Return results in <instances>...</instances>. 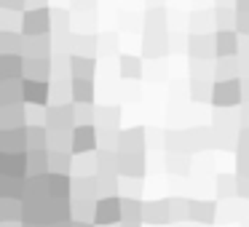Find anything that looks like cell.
<instances>
[{
  "mask_svg": "<svg viewBox=\"0 0 249 227\" xmlns=\"http://www.w3.org/2000/svg\"><path fill=\"white\" fill-rule=\"evenodd\" d=\"M72 227H86V225H72Z\"/></svg>",
  "mask_w": 249,
  "mask_h": 227,
  "instance_id": "19",
  "label": "cell"
},
{
  "mask_svg": "<svg viewBox=\"0 0 249 227\" xmlns=\"http://www.w3.org/2000/svg\"><path fill=\"white\" fill-rule=\"evenodd\" d=\"M72 94H75V102H91V97H94V86H91V81H78V78H75Z\"/></svg>",
  "mask_w": 249,
  "mask_h": 227,
  "instance_id": "11",
  "label": "cell"
},
{
  "mask_svg": "<svg viewBox=\"0 0 249 227\" xmlns=\"http://www.w3.org/2000/svg\"><path fill=\"white\" fill-rule=\"evenodd\" d=\"M24 65L22 54H3V67H0V78L3 81H14V78H22Z\"/></svg>",
  "mask_w": 249,
  "mask_h": 227,
  "instance_id": "6",
  "label": "cell"
},
{
  "mask_svg": "<svg viewBox=\"0 0 249 227\" xmlns=\"http://www.w3.org/2000/svg\"><path fill=\"white\" fill-rule=\"evenodd\" d=\"M0 6L6 8V11H17V8L24 6V0H0Z\"/></svg>",
  "mask_w": 249,
  "mask_h": 227,
  "instance_id": "18",
  "label": "cell"
},
{
  "mask_svg": "<svg viewBox=\"0 0 249 227\" xmlns=\"http://www.w3.org/2000/svg\"><path fill=\"white\" fill-rule=\"evenodd\" d=\"M72 75L78 78V81H91L94 75V59L91 56H72Z\"/></svg>",
  "mask_w": 249,
  "mask_h": 227,
  "instance_id": "9",
  "label": "cell"
},
{
  "mask_svg": "<svg viewBox=\"0 0 249 227\" xmlns=\"http://www.w3.org/2000/svg\"><path fill=\"white\" fill-rule=\"evenodd\" d=\"M51 70L49 59H43V56H35V59H30L27 65H24V72H27L30 78H35V81H40V78H46Z\"/></svg>",
  "mask_w": 249,
  "mask_h": 227,
  "instance_id": "10",
  "label": "cell"
},
{
  "mask_svg": "<svg viewBox=\"0 0 249 227\" xmlns=\"http://www.w3.org/2000/svg\"><path fill=\"white\" fill-rule=\"evenodd\" d=\"M236 30H238V32H244V35H249V11H238Z\"/></svg>",
  "mask_w": 249,
  "mask_h": 227,
  "instance_id": "17",
  "label": "cell"
},
{
  "mask_svg": "<svg viewBox=\"0 0 249 227\" xmlns=\"http://www.w3.org/2000/svg\"><path fill=\"white\" fill-rule=\"evenodd\" d=\"M121 75L124 78L140 75V59H137V56H121Z\"/></svg>",
  "mask_w": 249,
  "mask_h": 227,
  "instance_id": "12",
  "label": "cell"
},
{
  "mask_svg": "<svg viewBox=\"0 0 249 227\" xmlns=\"http://www.w3.org/2000/svg\"><path fill=\"white\" fill-rule=\"evenodd\" d=\"M43 145H46V131L33 126L30 129V150H43Z\"/></svg>",
  "mask_w": 249,
  "mask_h": 227,
  "instance_id": "15",
  "label": "cell"
},
{
  "mask_svg": "<svg viewBox=\"0 0 249 227\" xmlns=\"http://www.w3.org/2000/svg\"><path fill=\"white\" fill-rule=\"evenodd\" d=\"M72 150L75 152H91L97 150V134L91 126H78L75 136H72Z\"/></svg>",
  "mask_w": 249,
  "mask_h": 227,
  "instance_id": "5",
  "label": "cell"
},
{
  "mask_svg": "<svg viewBox=\"0 0 249 227\" xmlns=\"http://www.w3.org/2000/svg\"><path fill=\"white\" fill-rule=\"evenodd\" d=\"M241 86H244L241 78H228V81L214 83V88H212V102H214V107H231V104L241 102L244 99Z\"/></svg>",
  "mask_w": 249,
  "mask_h": 227,
  "instance_id": "1",
  "label": "cell"
},
{
  "mask_svg": "<svg viewBox=\"0 0 249 227\" xmlns=\"http://www.w3.org/2000/svg\"><path fill=\"white\" fill-rule=\"evenodd\" d=\"M236 72H238V65L233 67V59H231V56H222L217 78H220V81H228V78H236Z\"/></svg>",
  "mask_w": 249,
  "mask_h": 227,
  "instance_id": "14",
  "label": "cell"
},
{
  "mask_svg": "<svg viewBox=\"0 0 249 227\" xmlns=\"http://www.w3.org/2000/svg\"><path fill=\"white\" fill-rule=\"evenodd\" d=\"M24 168H30V163L22 152H3V155H0V171H3V177H19L22 179Z\"/></svg>",
  "mask_w": 249,
  "mask_h": 227,
  "instance_id": "4",
  "label": "cell"
},
{
  "mask_svg": "<svg viewBox=\"0 0 249 227\" xmlns=\"http://www.w3.org/2000/svg\"><path fill=\"white\" fill-rule=\"evenodd\" d=\"M51 11H43V8H35V11H27L24 14V35H43L51 30Z\"/></svg>",
  "mask_w": 249,
  "mask_h": 227,
  "instance_id": "2",
  "label": "cell"
},
{
  "mask_svg": "<svg viewBox=\"0 0 249 227\" xmlns=\"http://www.w3.org/2000/svg\"><path fill=\"white\" fill-rule=\"evenodd\" d=\"M22 88H24V102L46 104V99H49V86H46V83H40V81H35V78L24 81Z\"/></svg>",
  "mask_w": 249,
  "mask_h": 227,
  "instance_id": "7",
  "label": "cell"
},
{
  "mask_svg": "<svg viewBox=\"0 0 249 227\" xmlns=\"http://www.w3.org/2000/svg\"><path fill=\"white\" fill-rule=\"evenodd\" d=\"M121 203L118 198H102L97 206H94V222L97 225H115L121 219Z\"/></svg>",
  "mask_w": 249,
  "mask_h": 227,
  "instance_id": "3",
  "label": "cell"
},
{
  "mask_svg": "<svg viewBox=\"0 0 249 227\" xmlns=\"http://www.w3.org/2000/svg\"><path fill=\"white\" fill-rule=\"evenodd\" d=\"M43 168H49V158L43 150H30V171L40 174Z\"/></svg>",
  "mask_w": 249,
  "mask_h": 227,
  "instance_id": "13",
  "label": "cell"
},
{
  "mask_svg": "<svg viewBox=\"0 0 249 227\" xmlns=\"http://www.w3.org/2000/svg\"><path fill=\"white\" fill-rule=\"evenodd\" d=\"M238 54V38L233 30L217 32V56H236Z\"/></svg>",
  "mask_w": 249,
  "mask_h": 227,
  "instance_id": "8",
  "label": "cell"
},
{
  "mask_svg": "<svg viewBox=\"0 0 249 227\" xmlns=\"http://www.w3.org/2000/svg\"><path fill=\"white\" fill-rule=\"evenodd\" d=\"M62 118H72V110L70 107H62V110H51V113H49V126H56V123H59V120Z\"/></svg>",
  "mask_w": 249,
  "mask_h": 227,
  "instance_id": "16",
  "label": "cell"
}]
</instances>
